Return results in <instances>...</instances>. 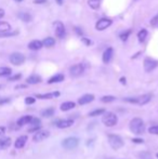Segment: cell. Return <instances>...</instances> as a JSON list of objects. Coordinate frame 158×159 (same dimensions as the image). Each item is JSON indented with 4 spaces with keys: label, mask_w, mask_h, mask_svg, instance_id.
<instances>
[{
    "label": "cell",
    "mask_w": 158,
    "mask_h": 159,
    "mask_svg": "<svg viewBox=\"0 0 158 159\" xmlns=\"http://www.w3.org/2000/svg\"><path fill=\"white\" fill-rule=\"evenodd\" d=\"M132 141L134 143H143V140H140V139H133Z\"/></svg>",
    "instance_id": "cell-44"
},
{
    "label": "cell",
    "mask_w": 158,
    "mask_h": 159,
    "mask_svg": "<svg viewBox=\"0 0 158 159\" xmlns=\"http://www.w3.org/2000/svg\"><path fill=\"white\" fill-rule=\"evenodd\" d=\"M9 102H10V100H9V99L1 100V101H0V105H2V104H4V103H9Z\"/></svg>",
    "instance_id": "cell-43"
},
{
    "label": "cell",
    "mask_w": 158,
    "mask_h": 159,
    "mask_svg": "<svg viewBox=\"0 0 158 159\" xmlns=\"http://www.w3.org/2000/svg\"><path fill=\"white\" fill-rule=\"evenodd\" d=\"M146 37H147V30L146 29H141L140 32H139V34H138L139 40H140L141 42H143L144 40L146 39Z\"/></svg>",
    "instance_id": "cell-26"
},
{
    "label": "cell",
    "mask_w": 158,
    "mask_h": 159,
    "mask_svg": "<svg viewBox=\"0 0 158 159\" xmlns=\"http://www.w3.org/2000/svg\"><path fill=\"white\" fill-rule=\"evenodd\" d=\"M105 112V110H103V108H100V110H93V112H91V113L89 114L90 116H97V115H101V114H103Z\"/></svg>",
    "instance_id": "cell-31"
},
{
    "label": "cell",
    "mask_w": 158,
    "mask_h": 159,
    "mask_svg": "<svg viewBox=\"0 0 158 159\" xmlns=\"http://www.w3.org/2000/svg\"><path fill=\"white\" fill-rule=\"evenodd\" d=\"M30 124H32V126H40V119H38V118H32V121H30Z\"/></svg>",
    "instance_id": "cell-36"
},
{
    "label": "cell",
    "mask_w": 158,
    "mask_h": 159,
    "mask_svg": "<svg viewBox=\"0 0 158 159\" xmlns=\"http://www.w3.org/2000/svg\"><path fill=\"white\" fill-rule=\"evenodd\" d=\"M83 41L85 43H86L87 46H90V45L92 43V42H91V40H89V39H87V38H83Z\"/></svg>",
    "instance_id": "cell-41"
},
{
    "label": "cell",
    "mask_w": 158,
    "mask_h": 159,
    "mask_svg": "<svg viewBox=\"0 0 158 159\" xmlns=\"http://www.w3.org/2000/svg\"><path fill=\"white\" fill-rule=\"evenodd\" d=\"M11 145L10 138H2L0 139V149H6Z\"/></svg>",
    "instance_id": "cell-17"
},
{
    "label": "cell",
    "mask_w": 158,
    "mask_h": 159,
    "mask_svg": "<svg viewBox=\"0 0 158 159\" xmlns=\"http://www.w3.org/2000/svg\"><path fill=\"white\" fill-rule=\"evenodd\" d=\"M15 1H23V0H15Z\"/></svg>",
    "instance_id": "cell-50"
},
{
    "label": "cell",
    "mask_w": 158,
    "mask_h": 159,
    "mask_svg": "<svg viewBox=\"0 0 158 159\" xmlns=\"http://www.w3.org/2000/svg\"><path fill=\"white\" fill-rule=\"evenodd\" d=\"M148 132L152 133V134L158 135V126H154V127H151L148 129Z\"/></svg>",
    "instance_id": "cell-32"
},
{
    "label": "cell",
    "mask_w": 158,
    "mask_h": 159,
    "mask_svg": "<svg viewBox=\"0 0 158 159\" xmlns=\"http://www.w3.org/2000/svg\"><path fill=\"white\" fill-rule=\"evenodd\" d=\"M151 25L154 27H158V14L155 15L154 18L151 20Z\"/></svg>",
    "instance_id": "cell-34"
},
{
    "label": "cell",
    "mask_w": 158,
    "mask_h": 159,
    "mask_svg": "<svg viewBox=\"0 0 158 159\" xmlns=\"http://www.w3.org/2000/svg\"><path fill=\"white\" fill-rule=\"evenodd\" d=\"M55 1H56V2H58L59 4H63V1H64V0H55Z\"/></svg>",
    "instance_id": "cell-48"
},
{
    "label": "cell",
    "mask_w": 158,
    "mask_h": 159,
    "mask_svg": "<svg viewBox=\"0 0 158 159\" xmlns=\"http://www.w3.org/2000/svg\"><path fill=\"white\" fill-rule=\"evenodd\" d=\"M111 24V21L109 18H101L100 21H97V25H95V28L97 30H104L107 27H109Z\"/></svg>",
    "instance_id": "cell-9"
},
{
    "label": "cell",
    "mask_w": 158,
    "mask_h": 159,
    "mask_svg": "<svg viewBox=\"0 0 158 159\" xmlns=\"http://www.w3.org/2000/svg\"><path fill=\"white\" fill-rule=\"evenodd\" d=\"M117 121H118V118H117V116L114 113H106L103 116V118H102V122L105 126H107V127L115 126L117 124Z\"/></svg>",
    "instance_id": "cell-3"
},
{
    "label": "cell",
    "mask_w": 158,
    "mask_h": 159,
    "mask_svg": "<svg viewBox=\"0 0 158 159\" xmlns=\"http://www.w3.org/2000/svg\"><path fill=\"white\" fill-rule=\"evenodd\" d=\"M75 107V103L74 102H65L61 105V110L63 112H67L69 110H73Z\"/></svg>",
    "instance_id": "cell-21"
},
{
    "label": "cell",
    "mask_w": 158,
    "mask_h": 159,
    "mask_svg": "<svg viewBox=\"0 0 158 159\" xmlns=\"http://www.w3.org/2000/svg\"><path fill=\"white\" fill-rule=\"evenodd\" d=\"M25 103L26 104H34L35 103V99L34 98H32V96H28V98H26L25 99Z\"/></svg>",
    "instance_id": "cell-37"
},
{
    "label": "cell",
    "mask_w": 158,
    "mask_h": 159,
    "mask_svg": "<svg viewBox=\"0 0 158 159\" xmlns=\"http://www.w3.org/2000/svg\"><path fill=\"white\" fill-rule=\"evenodd\" d=\"M18 34V32H6V33H0V37H10V36H14Z\"/></svg>",
    "instance_id": "cell-33"
},
{
    "label": "cell",
    "mask_w": 158,
    "mask_h": 159,
    "mask_svg": "<svg viewBox=\"0 0 158 159\" xmlns=\"http://www.w3.org/2000/svg\"><path fill=\"white\" fill-rule=\"evenodd\" d=\"M157 158H158V154H157Z\"/></svg>",
    "instance_id": "cell-51"
},
{
    "label": "cell",
    "mask_w": 158,
    "mask_h": 159,
    "mask_svg": "<svg viewBox=\"0 0 158 159\" xmlns=\"http://www.w3.org/2000/svg\"><path fill=\"white\" fill-rule=\"evenodd\" d=\"M53 114H54L53 108H47V110H44L41 112V115H42L43 117H51Z\"/></svg>",
    "instance_id": "cell-29"
},
{
    "label": "cell",
    "mask_w": 158,
    "mask_h": 159,
    "mask_svg": "<svg viewBox=\"0 0 158 159\" xmlns=\"http://www.w3.org/2000/svg\"><path fill=\"white\" fill-rule=\"evenodd\" d=\"M123 101L129 103H137V98H126V99H123Z\"/></svg>",
    "instance_id": "cell-38"
},
{
    "label": "cell",
    "mask_w": 158,
    "mask_h": 159,
    "mask_svg": "<svg viewBox=\"0 0 158 159\" xmlns=\"http://www.w3.org/2000/svg\"><path fill=\"white\" fill-rule=\"evenodd\" d=\"M34 2L35 4H44V2H47V0H34Z\"/></svg>",
    "instance_id": "cell-42"
},
{
    "label": "cell",
    "mask_w": 158,
    "mask_h": 159,
    "mask_svg": "<svg viewBox=\"0 0 158 159\" xmlns=\"http://www.w3.org/2000/svg\"><path fill=\"white\" fill-rule=\"evenodd\" d=\"M42 45L44 47H47V48H50V47H53L55 45V40L53 38H51V37H48L42 41Z\"/></svg>",
    "instance_id": "cell-24"
},
{
    "label": "cell",
    "mask_w": 158,
    "mask_h": 159,
    "mask_svg": "<svg viewBox=\"0 0 158 159\" xmlns=\"http://www.w3.org/2000/svg\"><path fill=\"white\" fill-rule=\"evenodd\" d=\"M83 71H85V66H83V64H77V65H74V66L71 67L69 74L73 77H78V76H80V75L83 74Z\"/></svg>",
    "instance_id": "cell-7"
},
{
    "label": "cell",
    "mask_w": 158,
    "mask_h": 159,
    "mask_svg": "<svg viewBox=\"0 0 158 159\" xmlns=\"http://www.w3.org/2000/svg\"><path fill=\"white\" fill-rule=\"evenodd\" d=\"M49 135H50L49 131L39 130V131H37L36 133L34 134V136H32V140H34L35 142H40V141H43L44 139H47Z\"/></svg>",
    "instance_id": "cell-10"
},
{
    "label": "cell",
    "mask_w": 158,
    "mask_h": 159,
    "mask_svg": "<svg viewBox=\"0 0 158 159\" xmlns=\"http://www.w3.org/2000/svg\"><path fill=\"white\" fill-rule=\"evenodd\" d=\"M129 35H130V30H128V32H126V33H122V34H120V39H121L122 41H126L127 39H128V37H129Z\"/></svg>",
    "instance_id": "cell-35"
},
{
    "label": "cell",
    "mask_w": 158,
    "mask_h": 159,
    "mask_svg": "<svg viewBox=\"0 0 158 159\" xmlns=\"http://www.w3.org/2000/svg\"><path fill=\"white\" fill-rule=\"evenodd\" d=\"M152 99V95L151 94H144L142 96H139L137 98V104L139 105H144V104H147Z\"/></svg>",
    "instance_id": "cell-13"
},
{
    "label": "cell",
    "mask_w": 158,
    "mask_h": 159,
    "mask_svg": "<svg viewBox=\"0 0 158 159\" xmlns=\"http://www.w3.org/2000/svg\"><path fill=\"white\" fill-rule=\"evenodd\" d=\"M76 30H77V34H78V35H83V32H81V30H80V29L76 28Z\"/></svg>",
    "instance_id": "cell-47"
},
{
    "label": "cell",
    "mask_w": 158,
    "mask_h": 159,
    "mask_svg": "<svg viewBox=\"0 0 158 159\" xmlns=\"http://www.w3.org/2000/svg\"><path fill=\"white\" fill-rule=\"evenodd\" d=\"M73 124H74V120H72V119H66V120L59 121L56 126H58L59 128H61V129H65V128L72 127Z\"/></svg>",
    "instance_id": "cell-16"
},
{
    "label": "cell",
    "mask_w": 158,
    "mask_h": 159,
    "mask_svg": "<svg viewBox=\"0 0 158 159\" xmlns=\"http://www.w3.org/2000/svg\"><path fill=\"white\" fill-rule=\"evenodd\" d=\"M20 78H21V74H18V75H14L13 77H10L9 78V80H10V81H14V80H18Z\"/></svg>",
    "instance_id": "cell-40"
},
{
    "label": "cell",
    "mask_w": 158,
    "mask_h": 159,
    "mask_svg": "<svg viewBox=\"0 0 158 159\" xmlns=\"http://www.w3.org/2000/svg\"><path fill=\"white\" fill-rule=\"evenodd\" d=\"M93 100H94L93 94H85V95H83L78 100V103L80 105H85V104H88V103L92 102Z\"/></svg>",
    "instance_id": "cell-12"
},
{
    "label": "cell",
    "mask_w": 158,
    "mask_h": 159,
    "mask_svg": "<svg viewBox=\"0 0 158 159\" xmlns=\"http://www.w3.org/2000/svg\"><path fill=\"white\" fill-rule=\"evenodd\" d=\"M54 29H55V34H56L59 38H63L65 36V27L62 22H54Z\"/></svg>",
    "instance_id": "cell-8"
},
{
    "label": "cell",
    "mask_w": 158,
    "mask_h": 159,
    "mask_svg": "<svg viewBox=\"0 0 158 159\" xmlns=\"http://www.w3.org/2000/svg\"><path fill=\"white\" fill-rule=\"evenodd\" d=\"M88 4L90 6V8H91V9L97 10V9H99V8H100L101 2H100V0H89V1H88Z\"/></svg>",
    "instance_id": "cell-25"
},
{
    "label": "cell",
    "mask_w": 158,
    "mask_h": 159,
    "mask_svg": "<svg viewBox=\"0 0 158 159\" xmlns=\"http://www.w3.org/2000/svg\"><path fill=\"white\" fill-rule=\"evenodd\" d=\"M120 81H121L122 83H126V79H125V78H121V79H120Z\"/></svg>",
    "instance_id": "cell-49"
},
{
    "label": "cell",
    "mask_w": 158,
    "mask_h": 159,
    "mask_svg": "<svg viewBox=\"0 0 158 159\" xmlns=\"http://www.w3.org/2000/svg\"><path fill=\"white\" fill-rule=\"evenodd\" d=\"M26 141H27V136L26 135H21L20 138L16 139L15 141V148H22L24 147V145L26 144Z\"/></svg>",
    "instance_id": "cell-14"
},
{
    "label": "cell",
    "mask_w": 158,
    "mask_h": 159,
    "mask_svg": "<svg viewBox=\"0 0 158 159\" xmlns=\"http://www.w3.org/2000/svg\"><path fill=\"white\" fill-rule=\"evenodd\" d=\"M18 18H21V20H23L24 22H29L32 20V15L29 14V13H27V12H21L18 14Z\"/></svg>",
    "instance_id": "cell-27"
},
{
    "label": "cell",
    "mask_w": 158,
    "mask_h": 159,
    "mask_svg": "<svg viewBox=\"0 0 158 159\" xmlns=\"http://www.w3.org/2000/svg\"><path fill=\"white\" fill-rule=\"evenodd\" d=\"M10 62L13 65H21L25 62V57L20 52H14L10 55Z\"/></svg>",
    "instance_id": "cell-5"
},
{
    "label": "cell",
    "mask_w": 158,
    "mask_h": 159,
    "mask_svg": "<svg viewBox=\"0 0 158 159\" xmlns=\"http://www.w3.org/2000/svg\"><path fill=\"white\" fill-rule=\"evenodd\" d=\"M64 80V75L62 74H59V75H55V76H53V77H51L50 79H49V83H54V82H61Z\"/></svg>",
    "instance_id": "cell-22"
},
{
    "label": "cell",
    "mask_w": 158,
    "mask_h": 159,
    "mask_svg": "<svg viewBox=\"0 0 158 159\" xmlns=\"http://www.w3.org/2000/svg\"><path fill=\"white\" fill-rule=\"evenodd\" d=\"M113 54H114V50H113V48H107V49L105 50L104 53H103V62L104 63H109L111 60V57H113Z\"/></svg>",
    "instance_id": "cell-11"
},
{
    "label": "cell",
    "mask_w": 158,
    "mask_h": 159,
    "mask_svg": "<svg viewBox=\"0 0 158 159\" xmlns=\"http://www.w3.org/2000/svg\"><path fill=\"white\" fill-rule=\"evenodd\" d=\"M130 130L132 131L134 134L141 135L145 131V124L141 118H133L130 121Z\"/></svg>",
    "instance_id": "cell-1"
},
{
    "label": "cell",
    "mask_w": 158,
    "mask_h": 159,
    "mask_svg": "<svg viewBox=\"0 0 158 159\" xmlns=\"http://www.w3.org/2000/svg\"><path fill=\"white\" fill-rule=\"evenodd\" d=\"M40 129V126H32V128H29L28 129V132H34V131H39Z\"/></svg>",
    "instance_id": "cell-39"
},
{
    "label": "cell",
    "mask_w": 158,
    "mask_h": 159,
    "mask_svg": "<svg viewBox=\"0 0 158 159\" xmlns=\"http://www.w3.org/2000/svg\"><path fill=\"white\" fill-rule=\"evenodd\" d=\"M101 101L104 103H109V102H113V101H115V96H111V95H106V96H103Z\"/></svg>",
    "instance_id": "cell-30"
},
{
    "label": "cell",
    "mask_w": 158,
    "mask_h": 159,
    "mask_svg": "<svg viewBox=\"0 0 158 159\" xmlns=\"http://www.w3.org/2000/svg\"><path fill=\"white\" fill-rule=\"evenodd\" d=\"M26 81H27V83H29V85H36V83L41 81V78H40L39 76H37V75H32V76H29V77L27 78Z\"/></svg>",
    "instance_id": "cell-19"
},
{
    "label": "cell",
    "mask_w": 158,
    "mask_h": 159,
    "mask_svg": "<svg viewBox=\"0 0 158 159\" xmlns=\"http://www.w3.org/2000/svg\"><path fill=\"white\" fill-rule=\"evenodd\" d=\"M11 25L8 22H0V33L10 32Z\"/></svg>",
    "instance_id": "cell-23"
},
{
    "label": "cell",
    "mask_w": 158,
    "mask_h": 159,
    "mask_svg": "<svg viewBox=\"0 0 158 159\" xmlns=\"http://www.w3.org/2000/svg\"><path fill=\"white\" fill-rule=\"evenodd\" d=\"M4 131H6V128H4V127H0V135L4 134Z\"/></svg>",
    "instance_id": "cell-45"
},
{
    "label": "cell",
    "mask_w": 158,
    "mask_h": 159,
    "mask_svg": "<svg viewBox=\"0 0 158 159\" xmlns=\"http://www.w3.org/2000/svg\"><path fill=\"white\" fill-rule=\"evenodd\" d=\"M108 143L114 149H119L123 146V141L119 135L116 134H109L108 135Z\"/></svg>",
    "instance_id": "cell-2"
},
{
    "label": "cell",
    "mask_w": 158,
    "mask_h": 159,
    "mask_svg": "<svg viewBox=\"0 0 158 159\" xmlns=\"http://www.w3.org/2000/svg\"><path fill=\"white\" fill-rule=\"evenodd\" d=\"M42 41H40V40H32L30 42L28 43V48L30 50H39L42 48Z\"/></svg>",
    "instance_id": "cell-15"
},
{
    "label": "cell",
    "mask_w": 158,
    "mask_h": 159,
    "mask_svg": "<svg viewBox=\"0 0 158 159\" xmlns=\"http://www.w3.org/2000/svg\"><path fill=\"white\" fill-rule=\"evenodd\" d=\"M32 119V116H23V117H21V118L18 119V126H24V124H30Z\"/></svg>",
    "instance_id": "cell-20"
},
{
    "label": "cell",
    "mask_w": 158,
    "mask_h": 159,
    "mask_svg": "<svg viewBox=\"0 0 158 159\" xmlns=\"http://www.w3.org/2000/svg\"><path fill=\"white\" fill-rule=\"evenodd\" d=\"M4 10H2V9H0V18H4Z\"/></svg>",
    "instance_id": "cell-46"
},
{
    "label": "cell",
    "mask_w": 158,
    "mask_h": 159,
    "mask_svg": "<svg viewBox=\"0 0 158 159\" xmlns=\"http://www.w3.org/2000/svg\"><path fill=\"white\" fill-rule=\"evenodd\" d=\"M60 95V92H51V93H47V94H38L37 98L38 99H53L56 96Z\"/></svg>",
    "instance_id": "cell-18"
},
{
    "label": "cell",
    "mask_w": 158,
    "mask_h": 159,
    "mask_svg": "<svg viewBox=\"0 0 158 159\" xmlns=\"http://www.w3.org/2000/svg\"><path fill=\"white\" fill-rule=\"evenodd\" d=\"M11 68L9 67H6V66H4V67H0V77H4V76H9V75L11 74Z\"/></svg>",
    "instance_id": "cell-28"
},
{
    "label": "cell",
    "mask_w": 158,
    "mask_h": 159,
    "mask_svg": "<svg viewBox=\"0 0 158 159\" xmlns=\"http://www.w3.org/2000/svg\"><path fill=\"white\" fill-rule=\"evenodd\" d=\"M157 65H158V62L153 60V59L146 57V59L144 60V69H145V71H147V73L154 71L155 68L157 67Z\"/></svg>",
    "instance_id": "cell-6"
},
{
    "label": "cell",
    "mask_w": 158,
    "mask_h": 159,
    "mask_svg": "<svg viewBox=\"0 0 158 159\" xmlns=\"http://www.w3.org/2000/svg\"><path fill=\"white\" fill-rule=\"evenodd\" d=\"M79 144V140L75 136H72V138H67L65 139L64 141L62 142V145L63 147L66 149H75Z\"/></svg>",
    "instance_id": "cell-4"
}]
</instances>
